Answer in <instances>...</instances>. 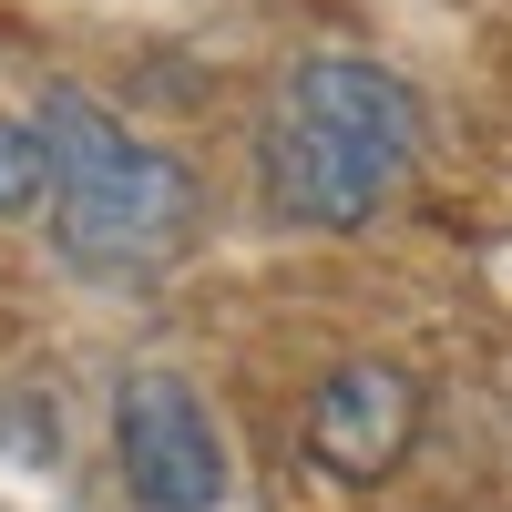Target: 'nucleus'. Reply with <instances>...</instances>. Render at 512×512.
<instances>
[{
  "instance_id": "nucleus-4",
  "label": "nucleus",
  "mask_w": 512,
  "mask_h": 512,
  "mask_svg": "<svg viewBox=\"0 0 512 512\" xmlns=\"http://www.w3.org/2000/svg\"><path fill=\"white\" fill-rule=\"evenodd\" d=\"M410 441H420V379L400 359H338L318 379V400H308V461L328 482H349V492L390 482L410 461Z\"/></svg>"
},
{
  "instance_id": "nucleus-2",
  "label": "nucleus",
  "mask_w": 512,
  "mask_h": 512,
  "mask_svg": "<svg viewBox=\"0 0 512 512\" xmlns=\"http://www.w3.org/2000/svg\"><path fill=\"white\" fill-rule=\"evenodd\" d=\"M41 144H52V246L82 277H154L195 236V175L134 123H113L93 93L52 82L41 93Z\"/></svg>"
},
{
  "instance_id": "nucleus-1",
  "label": "nucleus",
  "mask_w": 512,
  "mask_h": 512,
  "mask_svg": "<svg viewBox=\"0 0 512 512\" xmlns=\"http://www.w3.org/2000/svg\"><path fill=\"white\" fill-rule=\"evenodd\" d=\"M420 164V103L390 62L359 52H308L277 72L256 113V185L277 226H369Z\"/></svg>"
},
{
  "instance_id": "nucleus-5",
  "label": "nucleus",
  "mask_w": 512,
  "mask_h": 512,
  "mask_svg": "<svg viewBox=\"0 0 512 512\" xmlns=\"http://www.w3.org/2000/svg\"><path fill=\"white\" fill-rule=\"evenodd\" d=\"M52 205V144H41V113H0V216H31Z\"/></svg>"
},
{
  "instance_id": "nucleus-3",
  "label": "nucleus",
  "mask_w": 512,
  "mask_h": 512,
  "mask_svg": "<svg viewBox=\"0 0 512 512\" xmlns=\"http://www.w3.org/2000/svg\"><path fill=\"white\" fill-rule=\"evenodd\" d=\"M113 461H123L134 512H226V492H236L226 431H216V410H205V390L185 369H123Z\"/></svg>"
}]
</instances>
